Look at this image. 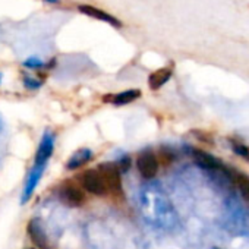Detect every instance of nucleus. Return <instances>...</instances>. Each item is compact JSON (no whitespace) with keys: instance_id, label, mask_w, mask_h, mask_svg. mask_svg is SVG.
Segmentation results:
<instances>
[{"instance_id":"f3484780","label":"nucleus","mask_w":249,"mask_h":249,"mask_svg":"<svg viewBox=\"0 0 249 249\" xmlns=\"http://www.w3.org/2000/svg\"><path fill=\"white\" fill-rule=\"evenodd\" d=\"M129 167H131V157L124 156V157H122V159L119 160V163H117L119 172H128Z\"/></svg>"},{"instance_id":"2eb2a0df","label":"nucleus","mask_w":249,"mask_h":249,"mask_svg":"<svg viewBox=\"0 0 249 249\" xmlns=\"http://www.w3.org/2000/svg\"><path fill=\"white\" fill-rule=\"evenodd\" d=\"M24 66L28 68V69H41V68L46 66V63H44L40 57L33 56V57H28V59L24 62Z\"/></svg>"},{"instance_id":"a211bd4d","label":"nucleus","mask_w":249,"mask_h":249,"mask_svg":"<svg viewBox=\"0 0 249 249\" xmlns=\"http://www.w3.org/2000/svg\"><path fill=\"white\" fill-rule=\"evenodd\" d=\"M46 3H59V0H43Z\"/></svg>"},{"instance_id":"4468645a","label":"nucleus","mask_w":249,"mask_h":249,"mask_svg":"<svg viewBox=\"0 0 249 249\" xmlns=\"http://www.w3.org/2000/svg\"><path fill=\"white\" fill-rule=\"evenodd\" d=\"M231 150L239 157H243L245 160H249V148L246 145H243L242 142H231Z\"/></svg>"},{"instance_id":"9d476101","label":"nucleus","mask_w":249,"mask_h":249,"mask_svg":"<svg viewBox=\"0 0 249 249\" xmlns=\"http://www.w3.org/2000/svg\"><path fill=\"white\" fill-rule=\"evenodd\" d=\"M140 95H141L140 89H126L119 94H113L111 97H104V101H110L114 106H124L140 98Z\"/></svg>"},{"instance_id":"39448f33","label":"nucleus","mask_w":249,"mask_h":249,"mask_svg":"<svg viewBox=\"0 0 249 249\" xmlns=\"http://www.w3.org/2000/svg\"><path fill=\"white\" fill-rule=\"evenodd\" d=\"M82 185L92 195L101 196V195L106 194V185H104L100 173L95 172V170H87L84 173V176H82Z\"/></svg>"},{"instance_id":"f8f14e48","label":"nucleus","mask_w":249,"mask_h":249,"mask_svg":"<svg viewBox=\"0 0 249 249\" xmlns=\"http://www.w3.org/2000/svg\"><path fill=\"white\" fill-rule=\"evenodd\" d=\"M172 69L170 68H161L156 72H153L148 78V85L151 89H160L169 79L172 78Z\"/></svg>"},{"instance_id":"dca6fc26","label":"nucleus","mask_w":249,"mask_h":249,"mask_svg":"<svg viewBox=\"0 0 249 249\" xmlns=\"http://www.w3.org/2000/svg\"><path fill=\"white\" fill-rule=\"evenodd\" d=\"M24 85L28 89H38L41 87V81H38V79H36V78H33L30 75H25L24 76Z\"/></svg>"},{"instance_id":"423d86ee","label":"nucleus","mask_w":249,"mask_h":249,"mask_svg":"<svg viewBox=\"0 0 249 249\" xmlns=\"http://www.w3.org/2000/svg\"><path fill=\"white\" fill-rule=\"evenodd\" d=\"M28 234L31 237V242L40 248V249H50V243L47 239V234L44 231V227L38 218H34L28 224Z\"/></svg>"},{"instance_id":"ddd939ff","label":"nucleus","mask_w":249,"mask_h":249,"mask_svg":"<svg viewBox=\"0 0 249 249\" xmlns=\"http://www.w3.org/2000/svg\"><path fill=\"white\" fill-rule=\"evenodd\" d=\"M237 185H239L240 194L249 201V178L245 175H239L237 176Z\"/></svg>"},{"instance_id":"20e7f679","label":"nucleus","mask_w":249,"mask_h":249,"mask_svg":"<svg viewBox=\"0 0 249 249\" xmlns=\"http://www.w3.org/2000/svg\"><path fill=\"white\" fill-rule=\"evenodd\" d=\"M137 167L144 179H153L159 172V161L153 153H142L138 157Z\"/></svg>"},{"instance_id":"6ab92c4d","label":"nucleus","mask_w":249,"mask_h":249,"mask_svg":"<svg viewBox=\"0 0 249 249\" xmlns=\"http://www.w3.org/2000/svg\"><path fill=\"white\" fill-rule=\"evenodd\" d=\"M2 128H3V124H2V120H0V131H2Z\"/></svg>"},{"instance_id":"1a4fd4ad","label":"nucleus","mask_w":249,"mask_h":249,"mask_svg":"<svg viewBox=\"0 0 249 249\" xmlns=\"http://www.w3.org/2000/svg\"><path fill=\"white\" fill-rule=\"evenodd\" d=\"M59 195H60L62 202L65 205H68V207H72V208L79 207L84 202V194L79 189L73 188V186H65V188H62Z\"/></svg>"},{"instance_id":"7ed1b4c3","label":"nucleus","mask_w":249,"mask_h":249,"mask_svg":"<svg viewBox=\"0 0 249 249\" xmlns=\"http://www.w3.org/2000/svg\"><path fill=\"white\" fill-rule=\"evenodd\" d=\"M78 11H79L81 14H84V15L92 18V19L106 22V24H108V25H111V27H114V28H120V27H122V22H120L117 18H114L113 15H110V14H107V12H104V11L95 8V6H91V5H79V6H78Z\"/></svg>"},{"instance_id":"0eeeda50","label":"nucleus","mask_w":249,"mask_h":249,"mask_svg":"<svg viewBox=\"0 0 249 249\" xmlns=\"http://www.w3.org/2000/svg\"><path fill=\"white\" fill-rule=\"evenodd\" d=\"M43 173H44V167H36V166H33V169H31V172H30V175L27 178L22 196H21V202L22 204L28 202V199L33 196V194H34V191H36V188H37V185H38Z\"/></svg>"},{"instance_id":"6e6552de","label":"nucleus","mask_w":249,"mask_h":249,"mask_svg":"<svg viewBox=\"0 0 249 249\" xmlns=\"http://www.w3.org/2000/svg\"><path fill=\"white\" fill-rule=\"evenodd\" d=\"M192 159L194 161L201 167V169H205V170H220L223 169L220 161L213 157L211 154L205 153V151H201V150H194L192 151Z\"/></svg>"},{"instance_id":"f257e3e1","label":"nucleus","mask_w":249,"mask_h":249,"mask_svg":"<svg viewBox=\"0 0 249 249\" xmlns=\"http://www.w3.org/2000/svg\"><path fill=\"white\" fill-rule=\"evenodd\" d=\"M53 150H54V135L52 132L46 131L44 135H43V138H41V142L38 145V150L36 153L34 166L36 167H44L46 169V164L50 160V157L53 154Z\"/></svg>"},{"instance_id":"9b49d317","label":"nucleus","mask_w":249,"mask_h":249,"mask_svg":"<svg viewBox=\"0 0 249 249\" xmlns=\"http://www.w3.org/2000/svg\"><path fill=\"white\" fill-rule=\"evenodd\" d=\"M91 156H92V153H91L89 148H79V150H76V151L71 156V159L68 160L66 169H68V170H75V169L84 166L85 163L89 161Z\"/></svg>"},{"instance_id":"f03ea898","label":"nucleus","mask_w":249,"mask_h":249,"mask_svg":"<svg viewBox=\"0 0 249 249\" xmlns=\"http://www.w3.org/2000/svg\"><path fill=\"white\" fill-rule=\"evenodd\" d=\"M98 173L106 185V189L108 188L110 191H119L122 188V178L120 172L116 164L113 163H103L98 167Z\"/></svg>"}]
</instances>
